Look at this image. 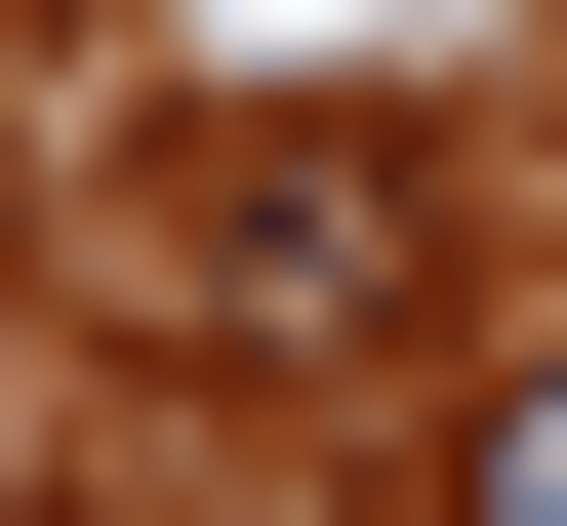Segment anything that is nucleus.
I'll return each instance as SVG.
<instances>
[{
    "label": "nucleus",
    "instance_id": "f257e3e1",
    "mask_svg": "<svg viewBox=\"0 0 567 526\" xmlns=\"http://www.w3.org/2000/svg\"><path fill=\"white\" fill-rule=\"evenodd\" d=\"M163 324L203 364H405L446 324V163L405 122H203L163 163Z\"/></svg>",
    "mask_w": 567,
    "mask_h": 526
},
{
    "label": "nucleus",
    "instance_id": "f03ea898",
    "mask_svg": "<svg viewBox=\"0 0 567 526\" xmlns=\"http://www.w3.org/2000/svg\"><path fill=\"white\" fill-rule=\"evenodd\" d=\"M446 486H486V526H567V364H486V405H446Z\"/></svg>",
    "mask_w": 567,
    "mask_h": 526
}]
</instances>
